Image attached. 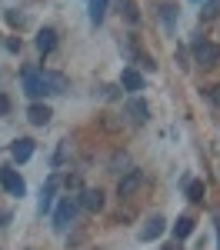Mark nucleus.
<instances>
[{
    "instance_id": "obj_11",
    "label": "nucleus",
    "mask_w": 220,
    "mask_h": 250,
    "mask_svg": "<svg viewBox=\"0 0 220 250\" xmlns=\"http://www.w3.org/2000/svg\"><path fill=\"white\" fill-rule=\"evenodd\" d=\"M127 114L134 117V124H147V117H150V107H147L140 97H134V100L127 104Z\"/></svg>"
},
{
    "instance_id": "obj_25",
    "label": "nucleus",
    "mask_w": 220,
    "mask_h": 250,
    "mask_svg": "<svg viewBox=\"0 0 220 250\" xmlns=\"http://www.w3.org/2000/svg\"><path fill=\"white\" fill-rule=\"evenodd\" d=\"M3 224H10V213L7 210H0V227H3Z\"/></svg>"
},
{
    "instance_id": "obj_14",
    "label": "nucleus",
    "mask_w": 220,
    "mask_h": 250,
    "mask_svg": "<svg viewBox=\"0 0 220 250\" xmlns=\"http://www.w3.org/2000/svg\"><path fill=\"white\" fill-rule=\"evenodd\" d=\"M47 74V83H50V94H67V77L63 74H54V70H43Z\"/></svg>"
},
{
    "instance_id": "obj_23",
    "label": "nucleus",
    "mask_w": 220,
    "mask_h": 250,
    "mask_svg": "<svg viewBox=\"0 0 220 250\" xmlns=\"http://www.w3.org/2000/svg\"><path fill=\"white\" fill-rule=\"evenodd\" d=\"M7 20H10V23H14V27H20V23H23V17H20V14H14V10H10V14H7Z\"/></svg>"
},
{
    "instance_id": "obj_21",
    "label": "nucleus",
    "mask_w": 220,
    "mask_h": 250,
    "mask_svg": "<svg viewBox=\"0 0 220 250\" xmlns=\"http://www.w3.org/2000/svg\"><path fill=\"white\" fill-rule=\"evenodd\" d=\"M200 94L207 97L210 104H217V107H220V83H207V87H200Z\"/></svg>"
},
{
    "instance_id": "obj_26",
    "label": "nucleus",
    "mask_w": 220,
    "mask_h": 250,
    "mask_svg": "<svg viewBox=\"0 0 220 250\" xmlns=\"http://www.w3.org/2000/svg\"><path fill=\"white\" fill-rule=\"evenodd\" d=\"M197 3H200V0H197Z\"/></svg>"
},
{
    "instance_id": "obj_7",
    "label": "nucleus",
    "mask_w": 220,
    "mask_h": 250,
    "mask_svg": "<svg viewBox=\"0 0 220 250\" xmlns=\"http://www.w3.org/2000/svg\"><path fill=\"white\" fill-rule=\"evenodd\" d=\"M163 230H167V220H163L160 213H154V217L143 224V230H140V240H143V244H147V240H157Z\"/></svg>"
},
{
    "instance_id": "obj_4",
    "label": "nucleus",
    "mask_w": 220,
    "mask_h": 250,
    "mask_svg": "<svg viewBox=\"0 0 220 250\" xmlns=\"http://www.w3.org/2000/svg\"><path fill=\"white\" fill-rule=\"evenodd\" d=\"M0 184H3V190L10 193V197H17V200L23 197V193H27V184H23V177H20L14 167H7V164L0 167Z\"/></svg>"
},
{
    "instance_id": "obj_17",
    "label": "nucleus",
    "mask_w": 220,
    "mask_h": 250,
    "mask_svg": "<svg viewBox=\"0 0 220 250\" xmlns=\"http://www.w3.org/2000/svg\"><path fill=\"white\" fill-rule=\"evenodd\" d=\"M220 17V0H203V10H200V20L210 23V20Z\"/></svg>"
},
{
    "instance_id": "obj_15",
    "label": "nucleus",
    "mask_w": 220,
    "mask_h": 250,
    "mask_svg": "<svg viewBox=\"0 0 220 250\" xmlns=\"http://www.w3.org/2000/svg\"><path fill=\"white\" fill-rule=\"evenodd\" d=\"M194 233V217H177V224H174V237L183 240V237H190Z\"/></svg>"
},
{
    "instance_id": "obj_22",
    "label": "nucleus",
    "mask_w": 220,
    "mask_h": 250,
    "mask_svg": "<svg viewBox=\"0 0 220 250\" xmlns=\"http://www.w3.org/2000/svg\"><path fill=\"white\" fill-rule=\"evenodd\" d=\"M10 107H14V104H10V97H7V94H0V117H7V114H10Z\"/></svg>"
},
{
    "instance_id": "obj_12",
    "label": "nucleus",
    "mask_w": 220,
    "mask_h": 250,
    "mask_svg": "<svg viewBox=\"0 0 220 250\" xmlns=\"http://www.w3.org/2000/svg\"><path fill=\"white\" fill-rule=\"evenodd\" d=\"M54 43H57V30L43 27V30L37 34V50H40V54H47V50H54Z\"/></svg>"
},
{
    "instance_id": "obj_18",
    "label": "nucleus",
    "mask_w": 220,
    "mask_h": 250,
    "mask_svg": "<svg viewBox=\"0 0 220 250\" xmlns=\"http://www.w3.org/2000/svg\"><path fill=\"white\" fill-rule=\"evenodd\" d=\"M103 14H107V0H90V20H94V23H100V20H103Z\"/></svg>"
},
{
    "instance_id": "obj_6",
    "label": "nucleus",
    "mask_w": 220,
    "mask_h": 250,
    "mask_svg": "<svg viewBox=\"0 0 220 250\" xmlns=\"http://www.w3.org/2000/svg\"><path fill=\"white\" fill-rule=\"evenodd\" d=\"M10 157H14L17 164H27V160L34 157V140H30V137H20V140H14V144H10Z\"/></svg>"
},
{
    "instance_id": "obj_19",
    "label": "nucleus",
    "mask_w": 220,
    "mask_h": 250,
    "mask_svg": "<svg viewBox=\"0 0 220 250\" xmlns=\"http://www.w3.org/2000/svg\"><path fill=\"white\" fill-rule=\"evenodd\" d=\"M160 17H163L167 27H174V23H177V7H174V3H160Z\"/></svg>"
},
{
    "instance_id": "obj_5",
    "label": "nucleus",
    "mask_w": 220,
    "mask_h": 250,
    "mask_svg": "<svg viewBox=\"0 0 220 250\" xmlns=\"http://www.w3.org/2000/svg\"><path fill=\"white\" fill-rule=\"evenodd\" d=\"M143 184H147V173H143V170H137V167H134V170H127L123 177H120V184H117L120 200H123V197H134Z\"/></svg>"
},
{
    "instance_id": "obj_13",
    "label": "nucleus",
    "mask_w": 220,
    "mask_h": 250,
    "mask_svg": "<svg viewBox=\"0 0 220 250\" xmlns=\"http://www.w3.org/2000/svg\"><path fill=\"white\" fill-rule=\"evenodd\" d=\"M120 83H123L127 90H143V77H140V74L134 70V67H127V70H123V77H120Z\"/></svg>"
},
{
    "instance_id": "obj_3",
    "label": "nucleus",
    "mask_w": 220,
    "mask_h": 250,
    "mask_svg": "<svg viewBox=\"0 0 220 250\" xmlns=\"http://www.w3.org/2000/svg\"><path fill=\"white\" fill-rule=\"evenodd\" d=\"M77 210H80V200H74V197H63V200L57 204V210H54V227H57V230H67V227L74 224Z\"/></svg>"
},
{
    "instance_id": "obj_20",
    "label": "nucleus",
    "mask_w": 220,
    "mask_h": 250,
    "mask_svg": "<svg viewBox=\"0 0 220 250\" xmlns=\"http://www.w3.org/2000/svg\"><path fill=\"white\" fill-rule=\"evenodd\" d=\"M187 197H190L194 204H200V200H203V184H200V180H190V184H187Z\"/></svg>"
},
{
    "instance_id": "obj_9",
    "label": "nucleus",
    "mask_w": 220,
    "mask_h": 250,
    "mask_svg": "<svg viewBox=\"0 0 220 250\" xmlns=\"http://www.w3.org/2000/svg\"><path fill=\"white\" fill-rule=\"evenodd\" d=\"M80 207H87V210H103V193H100V187H87V190L80 193Z\"/></svg>"
},
{
    "instance_id": "obj_2",
    "label": "nucleus",
    "mask_w": 220,
    "mask_h": 250,
    "mask_svg": "<svg viewBox=\"0 0 220 250\" xmlns=\"http://www.w3.org/2000/svg\"><path fill=\"white\" fill-rule=\"evenodd\" d=\"M23 90L34 97V100H37V97H47V94H50L47 74H43V70H34V67H27V70H23Z\"/></svg>"
},
{
    "instance_id": "obj_8",
    "label": "nucleus",
    "mask_w": 220,
    "mask_h": 250,
    "mask_svg": "<svg viewBox=\"0 0 220 250\" xmlns=\"http://www.w3.org/2000/svg\"><path fill=\"white\" fill-rule=\"evenodd\" d=\"M50 107H43V104H30V107H27V120H30V124H34V127H47V124H50Z\"/></svg>"
},
{
    "instance_id": "obj_16",
    "label": "nucleus",
    "mask_w": 220,
    "mask_h": 250,
    "mask_svg": "<svg viewBox=\"0 0 220 250\" xmlns=\"http://www.w3.org/2000/svg\"><path fill=\"white\" fill-rule=\"evenodd\" d=\"M120 14H123L127 23H140V10H137L134 0H120Z\"/></svg>"
},
{
    "instance_id": "obj_1",
    "label": "nucleus",
    "mask_w": 220,
    "mask_h": 250,
    "mask_svg": "<svg viewBox=\"0 0 220 250\" xmlns=\"http://www.w3.org/2000/svg\"><path fill=\"white\" fill-rule=\"evenodd\" d=\"M190 50H194V60H197L200 67H207V70L220 67V47L214 43V40H207V37H194Z\"/></svg>"
},
{
    "instance_id": "obj_10",
    "label": "nucleus",
    "mask_w": 220,
    "mask_h": 250,
    "mask_svg": "<svg viewBox=\"0 0 220 250\" xmlns=\"http://www.w3.org/2000/svg\"><path fill=\"white\" fill-rule=\"evenodd\" d=\"M57 184H60V177L54 173V177L47 180V187L40 190V204H37V210H40V213H47V210H50V204H54V190H57Z\"/></svg>"
},
{
    "instance_id": "obj_24",
    "label": "nucleus",
    "mask_w": 220,
    "mask_h": 250,
    "mask_svg": "<svg viewBox=\"0 0 220 250\" xmlns=\"http://www.w3.org/2000/svg\"><path fill=\"white\" fill-rule=\"evenodd\" d=\"M103 97H107V100H114V97H120V94H117V87H103Z\"/></svg>"
}]
</instances>
